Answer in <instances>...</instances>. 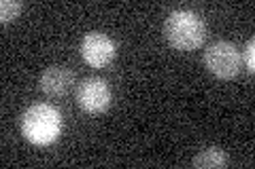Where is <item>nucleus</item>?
Here are the masks:
<instances>
[{"mask_svg":"<svg viewBox=\"0 0 255 169\" xmlns=\"http://www.w3.org/2000/svg\"><path fill=\"white\" fill-rule=\"evenodd\" d=\"M21 133L36 146L53 144L62 133V114L49 104H34L21 116Z\"/></svg>","mask_w":255,"mask_h":169,"instance_id":"nucleus-1","label":"nucleus"},{"mask_svg":"<svg viewBox=\"0 0 255 169\" xmlns=\"http://www.w3.org/2000/svg\"><path fill=\"white\" fill-rule=\"evenodd\" d=\"M168 43L179 51H194L204 43L206 28L202 19L191 11H172L164 23Z\"/></svg>","mask_w":255,"mask_h":169,"instance_id":"nucleus-2","label":"nucleus"},{"mask_svg":"<svg viewBox=\"0 0 255 169\" xmlns=\"http://www.w3.org/2000/svg\"><path fill=\"white\" fill-rule=\"evenodd\" d=\"M204 63L213 76H217L221 80H230L241 72L243 57L234 43H230V40H217V43H213L206 49Z\"/></svg>","mask_w":255,"mask_h":169,"instance_id":"nucleus-3","label":"nucleus"},{"mask_svg":"<svg viewBox=\"0 0 255 169\" xmlns=\"http://www.w3.org/2000/svg\"><path fill=\"white\" fill-rule=\"evenodd\" d=\"M111 87L105 78L100 76H87L77 87V102L85 112L90 114H100L111 106Z\"/></svg>","mask_w":255,"mask_h":169,"instance_id":"nucleus-4","label":"nucleus"},{"mask_svg":"<svg viewBox=\"0 0 255 169\" xmlns=\"http://www.w3.org/2000/svg\"><path fill=\"white\" fill-rule=\"evenodd\" d=\"M81 57L87 66L105 68L115 59V43L102 32H90L81 40Z\"/></svg>","mask_w":255,"mask_h":169,"instance_id":"nucleus-5","label":"nucleus"},{"mask_svg":"<svg viewBox=\"0 0 255 169\" xmlns=\"http://www.w3.org/2000/svg\"><path fill=\"white\" fill-rule=\"evenodd\" d=\"M73 83H75V74L66 66H49L41 74V78H38L41 91L45 95H49V98H62V95H66L73 89Z\"/></svg>","mask_w":255,"mask_h":169,"instance_id":"nucleus-6","label":"nucleus"},{"mask_svg":"<svg viewBox=\"0 0 255 169\" xmlns=\"http://www.w3.org/2000/svg\"><path fill=\"white\" fill-rule=\"evenodd\" d=\"M191 165L198 169H219L228 165V157L219 146H209L198 152L194 161H191Z\"/></svg>","mask_w":255,"mask_h":169,"instance_id":"nucleus-7","label":"nucleus"},{"mask_svg":"<svg viewBox=\"0 0 255 169\" xmlns=\"http://www.w3.org/2000/svg\"><path fill=\"white\" fill-rule=\"evenodd\" d=\"M21 9H23V4L17 2V0H2L0 2V21L6 23V21L17 19Z\"/></svg>","mask_w":255,"mask_h":169,"instance_id":"nucleus-8","label":"nucleus"},{"mask_svg":"<svg viewBox=\"0 0 255 169\" xmlns=\"http://www.w3.org/2000/svg\"><path fill=\"white\" fill-rule=\"evenodd\" d=\"M241 57L247 63V70L253 74L255 72V38H249V43H247V47H245V53L241 55Z\"/></svg>","mask_w":255,"mask_h":169,"instance_id":"nucleus-9","label":"nucleus"}]
</instances>
